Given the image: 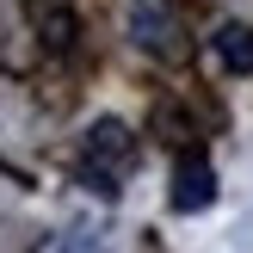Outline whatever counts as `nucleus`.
<instances>
[{
    "label": "nucleus",
    "mask_w": 253,
    "mask_h": 253,
    "mask_svg": "<svg viewBox=\"0 0 253 253\" xmlns=\"http://www.w3.org/2000/svg\"><path fill=\"white\" fill-rule=\"evenodd\" d=\"M210 198H216V173H210L204 155H185L179 167H173V210H210Z\"/></svg>",
    "instance_id": "7ed1b4c3"
},
{
    "label": "nucleus",
    "mask_w": 253,
    "mask_h": 253,
    "mask_svg": "<svg viewBox=\"0 0 253 253\" xmlns=\"http://www.w3.org/2000/svg\"><path fill=\"white\" fill-rule=\"evenodd\" d=\"M136 167V130L130 124H118V118H99L93 130L81 136V161H74V173H81L93 192H118V179Z\"/></svg>",
    "instance_id": "f257e3e1"
},
{
    "label": "nucleus",
    "mask_w": 253,
    "mask_h": 253,
    "mask_svg": "<svg viewBox=\"0 0 253 253\" xmlns=\"http://www.w3.org/2000/svg\"><path fill=\"white\" fill-rule=\"evenodd\" d=\"M216 56H222V68L247 74L253 68V31H247V25H222V31H216Z\"/></svg>",
    "instance_id": "20e7f679"
},
{
    "label": "nucleus",
    "mask_w": 253,
    "mask_h": 253,
    "mask_svg": "<svg viewBox=\"0 0 253 253\" xmlns=\"http://www.w3.org/2000/svg\"><path fill=\"white\" fill-rule=\"evenodd\" d=\"M56 253H105V241H99L93 229H74V235H62V241H56Z\"/></svg>",
    "instance_id": "39448f33"
},
{
    "label": "nucleus",
    "mask_w": 253,
    "mask_h": 253,
    "mask_svg": "<svg viewBox=\"0 0 253 253\" xmlns=\"http://www.w3.org/2000/svg\"><path fill=\"white\" fill-rule=\"evenodd\" d=\"M130 37H136V49H148L161 62H179L192 49L185 43V19H179L173 0H130Z\"/></svg>",
    "instance_id": "f03ea898"
}]
</instances>
